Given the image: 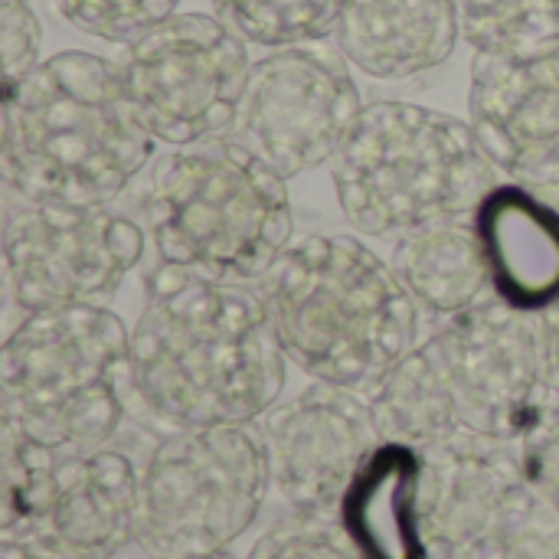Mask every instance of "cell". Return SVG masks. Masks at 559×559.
<instances>
[{
    "label": "cell",
    "mask_w": 559,
    "mask_h": 559,
    "mask_svg": "<svg viewBox=\"0 0 559 559\" xmlns=\"http://www.w3.org/2000/svg\"><path fill=\"white\" fill-rule=\"evenodd\" d=\"M337 49L373 79H413L442 66L459 36L455 0H347Z\"/></svg>",
    "instance_id": "18"
},
{
    "label": "cell",
    "mask_w": 559,
    "mask_h": 559,
    "mask_svg": "<svg viewBox=\"0 0 559 559\" xmlns=\"http://www.w3.org/2000/svg\"><path fill=\"white\" fill-rule=\"evenodd\" d=\"M259 439L278 498L295 514L331 518L383 432L370 400L314 380L265 413Z\"/></svg>",
    "instance_id": "13"
},
{
    "label": "cell",
    "mask_w": 559,
    "mask_h": 559,
    "mask_svg": "<svg viewBox=\"0 0 559 559\" xmlns=\"http://www.w3.org/2000/svg\"><path fill=\"white\" fill-rule=\"evenodd\" d=\"M144 255V229L105 206L23 203L3 219V265L20 308L108 305Z\"/></svg>",
    "instance_id": "11"
},
{
    "label": "cell",
    "mask_w": 559,
    "mask_h": 559,
    "mask_svg": "<svg viewBox=\"0 0 559 559\" xmlns=\"http://www.w3.org/2000/svg\"><path fill=\"white\" fill-rule=\"evenodd\" d=\"M285 357L321 383L370 393L416 347V301L350 236H305L259 278Z\"/></svg>",
    "instance_id": "4"
},
{
    "label": "cell",
    "mask_w": 559,
    "mask_h": 559,
    "mask_svg": "<svg viewBox=\"0 0 559 559\" xmlns=\"http://www.w3.org/2000/svg\"><path fill=\"white\" fill-rule=\"evenodd\" d=\"M544 396L537 321L498 298L445 318L367 393L383 439L416 449L511 445Z\"/></svg>",
    "instance_id": "2"
},
{
    "label": "cell",
    "mask_w": 559,
    "mask_h": 559,
    "mask_svg": "<svg viewBox=\"0 0 559 559\" xmlns=\"http://www.w3.org/2000/svg\"><path fill=\"white\" fill-rule=\"evenodd\" d=\"M197 559H229V557H223V554H216V557H197Z\"/></svg>",
    "instance_id": "29"
},
{
    "label": "cell",
    "mask_w": 559,
    "mask_h": 559,
    "mask_svg": "<svg viewBox=\"0 0 559 559\" xmlns=\"http://www.w3.org/2000/svg\"><path fill=\"white\" fill-rule=\"evenodd\" d=\"M115 66L147 131L183 147L236 124L252 72L246 39L206 13L167 16L131 39Z\"/></svg>",
    "instance_id": "9"
},
{
    "label": "cell",
    "mask_w": 559,
    "mask_h": 559,
    "mask_svg": "<svg viewBox=\"0 0 559 559\" xmlns=\"http://www.w3.org/2000/svg\"><path fill=\"white\" fill-rule=\"evenodd\" d=\"M56 452L33 445L10 426H3L0 436V465H3V518H0V537L20 540L39 534V524L46 518L49 491H52V472H56Z\"/></svg>",
    "instance_id": "22"
},
{
    "label": "cell",
    "mask_w": 559,
    "mask_h": 559,
    "mask_svg": "<svg viewBox=\"0 0 559 559\" xmlns=\"http://www.w3.org/2000/svg\"><path fill=\"white\" fill-rule=\"evenodd\" d=\"M131 334L105 305L29 311L0 354V419L56 455L108 445L124 419Z\"/></svg>",
    "instance_id": "7"
},
{
    "label": "cell",
    "mask_w": 559,
    "mask_h": 559,
    "mask_svg": "<svg viewBox=\"0 0 559 559\" xmlns=\"http://www.w3.org/2000/svg\"><path fill=\"white\" fill-rule=\"evenodd\" d=\"M491 292L521 314L559 305V206L527 183H498L475 210Z\"/></svg>",
    "instance_id": "16"
},
{
    "label": "cell",
    "mask_w": 559,
    "mask_h": 559,
    "mask_svg": "<svg viewBox=\"0 0 559 559\" xmlns=\"http://www.w3.org/2000/svg\"><path fill=\"white\" fill-rule=\"evenodd\" d=\"M0 559H82L79 554L59 547L49 537H20V540H3Z\"/></svg>",
    "instance_id": "28"
},
{
    "label": "cell",
    "mask_w": 559,
    "mask_h": 559,
    "mask_svg": "<svg viewBox=\"0 0 559 559\" xmlns=\"http://www.w3.org/2000/svg\"><path fill=\"white\" fill-rule=\"evenodd\" d=\"M472 128L514 183L559 187V43L531 52H478Z\"/></svg>",
    "instance_id": "14"
},
{
    "label": "cell",
    "mask_w": 559,
    "mask_h": 559,
    "mask_svg": "<svg viewBox=\"0 0 559 559\" xmlns=\"http://www.w3.org/2000/svg\"><path fill=\"white\" fill-rule=\"evenodd\" d=\"M527 485L559 514V393L547 390L531 426L508 445Z\"/></svg>",
    "instance_id": "25"
},
{
    "label": "cell",
    "mask_w": 559,
    "mask_h": 559,
    "mask_svg": "<svg viewBox=\"0 0 559 559\" xmlns=\"http://www.w3.org/2000/svg\"><path fill=\"white\" fill-rule=\"evenodd\" d=\"M39 20L26 0H0V59H3V92L29 75L39 62Z\"/></svg>",
    "instance_id": "26"
},
{
    "label": "cell",
    "mask_w": 559,
    "mask_h": 559,
    "mask_svg": "<svg viewBox=\"0 0 559 559\" xmlns=\"http://www.w3.org/2000/svg\"><path fill=\"white\" fill-rule=\"evenodd\" d=\"M180 0H52L56 13L98 39L131 43L174 16Z\"/></svg>",
    "instance_id": "23"
},
{
    "label": "cell",
    "mask_w": 559,
    "mask_h": 559,
    "mask_svg": "<svg viewBox=\"0 0 559 559\" xmlns=\"http://www.w3.org/2000/svg\"><path fill=\"white\" fill-rule=\"evenodd\" d=\"M131 386L170 429L249 426L285 386V350L259 295L160 265L131 331Z\"/></svg>",
    "instance_id": "1"
},
{
    "label": "cell",
    "mask_w": 559,
    "mask_h": 559,
    "mask_svg": "<svg viewBox=\"0 0 559 559\" xmlns=\"http://www.w3.org/2000/svg\"><path fill=\"white\" fill-rule=\"evenodd\" d=\"M141 472L118 449L59 455L39 534L82 559H111L138 544Z\"/></svg>",
    "instance_id": "15"
},
{
    "label": "cell",
    "mask_w": 559,
    "mask_h": 559,
    "mask_svg": "<svg viewBox=\"0 0 559 559\" xmlns=\"http://www.w3.org/2000/svg\"><path fill=\"white\" fill-rule=\"evenodd\" d=\"M347 0H213L216 16L246 43L285 49L337 29Z\"/></svg>",
    "instance_id": "20"
},
{
    "label": "cell",
    "mask_w": 559,
    "mask_h": 559,
    "mask_svg": "<svg viewBox=\"0 0 559 559\" xmlns=\"http://www.w3.org/2000/svg\"><path fill=\"white\" fill-rule=\"evenodd\" d=\"M423 452L432 559H559V514L527 485L508 445Z\"/></svg>",
    "instance_id": "10"
},
{
    "label": "cell",
    "mask_w": 559,
    "mask_h": 559,
    "mask_svg": "<svg viewBox=\"0 0 559 559\" xmlns=\"http://www.w3.org/2000/svg\"><path fill=\"white\" fill-rule=\"evenodd\" d=\"M246 559H364L347 540L341 521L324 514H295L269 527Z\"/></svg>",
    "instance_id": "24"
},
{
    "label": "cell",
    "mask_w": 559,
    "mask_h": 559,
    "mask_svg": "<svg viewBox=\"0 0 559 559\" xmlns=\"http://www.w3.org/2000/svg\"><path fill=\"white\" fill-rule=\"evenodd\" d=\"M344 59L341 49L318 43L259 59L236 118L239 144L285 180L334 160L364 111Z\"/></svg>",
    "instance_id": "12"
},
{
    "label": "cell",
    "mask_w": 559,
    "mask_h": 559,
    "mask_svg": "<svg viewBox=\"0 0 559 559\" xmlns=\"http://www.w3.org/2000/svg\"><path fill=\"white\" fill-rule=\"evenodd\" d=\"M472 124L413 102H373L334 157V193L367 236L403 239L472 219L498 187Z\"/></svg>",
    "instance_id": "6"
},
{
    "label": "cell",
    "mask_w": 559,
    "mask_h": 559,
    "mask_svg": "<svg viewBox=\"0 0 559 559\" xmlns=\"http://www.w3.org/2000/svg\"><path fill=\"white\" fill-rule=\"evenodd\" d=\"M475 52H531L559 43V0H455Z\"/></svg>",
    "instance_id": "21"
},
{
    "label": "cell",
    "mask_w": 559,
    "mask_h": 559,
    "mask_svg": "<svg viewBox=\"0 0 559 559\" xmlns=\"http://www.w3.org/2000/svg\"><path fill=\"white\" fill-rule=\"evenodd\" d=\"M337 521L364 559H432L426 531V452L383 439L347 485Z\"/></svg>",
    "instance_id": "17"
},
{
    "label": "cell",
    "mask_w": 559,
    "mask_h": 559,
    "mask_svg": "<svg viewBox=\"0 0 559 559\" xmlns=\"http://www.w3.org/2000/svg\"><path fill=\"white\" fill-rule=\"evenodd\" d=\"M151 154L154 134L102 56L56 52L3 92V183L23 203L108 206Z\"/></svg>",
    "instance_id": "3"
},
{
    "label": "cell",
    "mask_w": 559,
    "mask_h": 559,
    "mask_svg": "<svg viewBox=\"0 0 559 559\" xmlns=\"http://www.w3.org/2000/svg\"><path fill=\"white\" fill-rule=\"evenodd\" d=\"M393 272L409 298L439 321L475 308L491 285L475 219H455L403 236L393 252Z\"/></svg>",
    "instance_id": "19"
},
{
    "label": "cell",
    "mask_w": 559,
    "mask_h": 559,
    "mask_svg": "<svg viewBox=\"0 0 559 559\" xmlns=\"http://www.w3.org/2000/svg\"><path fill=\"white\" fill-rule=\"evenodd\" d=\"M141 216L164 265L213 282H259L292 239L285 177L239 141L164 154L141 190Z\"/></svg>",
    "instance_id": "5"
},
{
    "label": "cell",
    "mask_w": 559,
    "mask_h": 559,
    "mask_svg": "<svg viewBox=\"0 0 559 559\" xmlns=\"http://www.w3.org/2000/svg\"><path fill=\"white\" fill-rule=\"evenodd\" d=\"M269 485L252 429H174L141 468L138 547L151 559L216 557L252 527Z\"/></svg>",
    "instance_id": "8"
},
{
    "label": "cell",
    "mask_w": 559,
    "mask_h": 559,
    "mask_svg": "<svg viewBox=\"0 0 559 559\" xmlns=\"http://www.w3.org/2000/svg\"><path fill=\"white\" fill-rule=\"evenodd\" d=\"M537 334H540V354H544V380L547 390L559 393V305L537 314Z\"/></svg>",
    "instance_id": "27"
}]
</instances>
